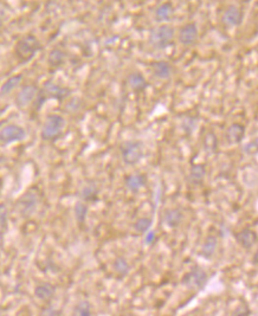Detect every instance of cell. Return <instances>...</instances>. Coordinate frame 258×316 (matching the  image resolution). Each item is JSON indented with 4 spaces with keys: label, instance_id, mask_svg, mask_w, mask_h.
<instances>
[{
    "label": "cell",
    "instance_id": "cell-1",
    "mask_svg": "<svg viewBox=\"0 0 258 316\" xmlns=\"http://www.w3.org/2000/svg\"><path fill=\"white\" fill-rule=\"evenodd\" d=\"M64 127L65 120L60 116V115H49V116L46 117L40 135H42V138L44 139V140H55V139L58 138L60 135V133L63 132Z\"/></svg>",
    "mask_w": 258,
    "mask_h": 316
},
{
    "label": "cell",
    "instance_id": "cell-2",
    "mask_svg": "<svg viewBox=\"0 0 258 316\" xmlns=\"http://www.w3.org/2000/svg\"><path fill=\"white\" fill-rule=\"evenodd\" d=\"M174 38V29L170 25H160L150 32L149 42L155 49H166Z\"/></svg>",
    "mask_w": 258,
    "mask_h": 316
},
{
    "label": "cell",
    "instance_id": "cell-3",
    "mask_svg": "<svg viewBox=\"0 0 258 316\" xmlns=\"http://www.w3.org/2000/svg\"><path fill=\"white\" fill-rule=\"evenodd\" d=\"M40 49V43L32 34L25 36L17 43L16 54L22 60H30L38 52Z\"/></svg>",
    "mask_w": 258,
    "mask_h": 316
},
{
    "label": "cell",
    "instance_id": "cell-4",
    "mask_svg": "<svg viewBox=\"0 0 258 316\" xmlns=\"http://www.w3.org/2000/svg\"><path fill=\"white\" fill-rule=\"evenodd\" d=\"M121 156L124 164L135 165L143 158V146L140 141H126L121 144Z\"/></svg>",
    "mask_w": 258,
    "mask_h": 316
},
{
    "label": "cell",
    "instance_id": "cell-5",
    "mask_svg": "<svg viewBox=\"0 0 258 316\" xmlns=\"http://www.w3.org/2000/svg\"><path fill=\"white\" fill-rule=\"evenodd\" d=\"M208 280L207 272L200 266H194L191 271H188L182 278V283L188 289H196V290H201L206 286Z\"/></svg>",
    "mask_w": 258,
    "mask_h": 316
},
{
    "label": "cell",
    "instance_id": "cell-6",
    "mask_svg": "<svg viewBox=\"0 0 258 316\" xmlns=\"http://www.w3.org/2000/svg\"><path fill=\"white\" fill-rule=\"evenodd\" d=\"M26 136V132L24 128L17 126V124H8L0 130V142L7 144L11 142L22 141Z\"/></svg>",
    "mask_w": 258,
    "mask_h": 316
},
{
    "label": "cell",
    "instance_id": "cell-7",
    "mask_svg": "<svg viewBox=\"0 0 258 316\" xmlns=\"http://www.w3.org/2000/svg\"><path fill=\"white\" fill-rule=\"evenodd\" d=\"M199 36L198 26L196 23H188L179 31V42L182 45H192L197 42Z\"/></svg>",
    "mask_w": 258,
    "mask_h": 316
},
{
    "label": "cell",
    "instance_id": "cell-8",
    "mask_svg": "<svg viewBox=\"0 0 258 316\" xmlns=\"http://www.w3.org/2000/svg\"><path fill=\"white\" fill-rule=\"evenodd\" d=\"M69 94H70V91L66 88H63V86L55 84L54 82H46L40 96L43 98L52 97L57 98V100H64L66 96H69Z\"/></svg>",
    "mask_w": 258,
    "mask_h": 316
},
{
    "label": "cell",
    "instance_id": "cell-9",
    "mask_svg": "<svg viewBox=\"0 0 258 316\" xmlns=\"http://www.w3.org/2000/svg\"><path fill=\"white\" fill-rule=\"evenodd\" d=\"M38 205V194L34 192L25 193L18 201L19 212L22 214H29L33 212V210Z\"/></svg>",
    "mask_w": 258,
    "mask_h": 316
},
{
    "label": "cell",
    "instance_id": "cell-10",
    "mask_svg": "<svg viewBox=\"0 0 258 316\" xmlns=\"http://www.w3.org/2000/svg\"><path fill=\"white\" fill-rule=\"evenodd\" d=\"M223 23L228 26H238L243 22V12L239 7L231 5L223 13Z\"/></svg>",
    "mask_w": 258,
    "mask_h": 316
},
{
    "label": "cell",
    "instance_id": "cell-11",
    "mask_svg": "<svg viewBox=\"0 0 258 316\" xmlns=\"http://www.w3.org/2000/svg\"><path fill=\"white\" fill-rule=\"evenodd\" d=\"M236 240L242 248L249 250V249L254 248L255 244L257 243L258 236L254 230H251V229H243L242 231L236 233Z\"/></svg>",
    "mask_w": 258,
    "mask_h": 316
},
{
    "label": "cell",
    "instance_id": "cell-12",
    "mask_svg": "<svg viewBox=\"0 0 258 316\" xmlns=\"http://www.w3.org/2000/svg\"><path fill=\"white\" fill-rule=\"evenodd\" d=\"M56 294V287L49 282H43L37 284L34 288V296L43 302H49L55 297Z\"/></svg>",
    "mask_w": 258,
    "mask_h": 316
},
{
    "label": "cell",
    "instance_id": "cell-13",
    "mask_svg": "<svg viewBox=\"0 0 258 316\" xmlns=\"http://www.w3.org/2000/svg\"><path fill=\"white\" fill-rule=\"evenodd\" d=\"M245 135V127L242 123H232L225 132L226 141L231 144H237Z\"/></svg>",
    "mask_w": 258,
    "mask_h": 316
},
{
    "label": "cell",
    "instance_id": "cell-14",
    "mask_svg": "<svg viewBox=\"0 0 258 316\" xmlns=\"http://www.w3.org/2000/svg\"><path fill=\"white\" fill-rule=\"evenodd\" d=\"M37 95V88L34 86H26L19 91L17 96L16 104L19 108L24 109L34 100V96Z\"/></svg>",
    "mask_w": 258,
    "mask_h": 316
},
{
    "label": "cell",
    "instance_id": "cell-15",
    "mask_svg": "<svg viewBox=\"0 0 258 316\" xmlns=\"http://www.w3.org/2000/svg\"><path fill=\"white\" fill-rule=\"evenodd\" d=\"M152 69L153 74L158 78H161V80H167V78L172 76L173 68L166 60H159V62L153 63Z\"/></svg>",
    "mask_w": 258,
    "mask_h": 316
},
{
    "label": "cell",
    "instance_id": "cell-16",
    "mask_svg": "<svg viewBox=\"0 0 258 316\" xmlns=\"http://www.w3.org/2000/svg\"><path fill=\"white\" fill-rule=\"evenodd\" d=\"M205 175H206V167H205V165L194 164L190 170L188 180H190L191 184L198 186V185L201 184L202 180H204Z\"/></svg>",
    "mask_w": 258,
    "mask_h": 316
},
{
    "label": "cell",
    "instance_id": "cell-17",
    "mask_svg": "<svg viewBox=\"0 0 258 316\" xmlns=\"http://www.w3.org/2000/svg\"><path fill=\"white\" fill-rule=\"evenodd\" d=\"M124 182H126V187L130 192L136 193L146 185V176L143 174H132L127 176Z\"/></svg>",
    "mask_w": 258,
    "mask_h": 316
},
{
    "label": "cell",
    "instance_id": "cell-18",
    "mask_svg": "<svg viewBox=\"0 0 258 316\" xmlns=\"http://www.w3.org/2000/svg\"><path fill=\"white\" fill-rule=\"evenodd\" d=\"M164 222L168 228H176L182 222V212L179 208H171L164 213Z\"/></svg>",
    "mask_w": 258,
    "mask_h": 316
},
{
    "label": "cell",
    "instance_id": "cell-19",
    "mask_svg": "<svg viewBox=\"0 0 258 316\" xmlns=\"http://www.w3.org/2000/svg\"><path fill=\"white\" fill-rule=\"evenodd\" d=\"M128 84L133 90L142 91L143 89H146L147 81L141 72L135 71V72H132V74L128 76Z\"/></svg>",
    "mask_w": 258,
    "mask_h": 316
},
{
    "label": "cell",
    "instance_id": "cell-20",
    "mask_svg": "<svg viewBox=\"0 0 258 316\" xmlns=\"http://www.w3.org/2000/svg\"><path fill=\"white\" fill-rule=\"evenodd\" d=\"M217 248H218V239L213 236L208 237V238H206V240L204 242V244H202L201 256L208 259V258L213 256L214 252L217 250Z\"/></svg>",
    "mask_w": 258,
    "mask_h": 316
},
{
    "label": "cell",
    "instance_id": "cell-21",
    "mask_svg": "<svg viewBox=\"0 0 258 316\" xmlns=\"http://www.w3.org/2000/svg\"><path fill=\"white\" fill-rule=\"evenodd\" d=\"M113 269H114L115 274L118 275V276L123 277V276H126V275L129 274L130 265L126 258L117 257L116 259L114 260V263H113Z\"/></svg>",
    "mask_w": 258,
    "mask_h": 316
},
{
    "label": "cell",
    "instance_id": "cell-22",
    "mask_svg": "<svg viewBox=\"0 0 258 316\" xmlns=\"http://www.w3.org/2000/svg\"><path fill=\"white\" fill-rule=\"evenodd\" d=\"M173 14V6L170 2H166V4H162L156 8L155 11V19L158 22H167L170 20L171 17Z\"/></svg>",
    "mask_w": 258,
    "mask_h": 316
},
{
    "label": "cell",
    "instance_id": "cell-23",
    "mask_svg": "<svg viewBox=\"0 0 258 316\" xmlns=\"http://www.w3.org/2000/svg\"><path fill=\"white\" fill-rule=\"evenodd\" d=\"M72 316H92L90 302H88V301H80L75 306Z\"/></svg>",
    "mask_w": 258,
    "mask_h": 316
},
{
    "label": "cell",
    "instance_id": "cell-24",
    "mask_svg": "<svg viewBox=\"0 0 258 316\" xmlns=\"http://www.w3.org/2000/svg\"><path fill=\"white\" fill-rule=\"evenodd\" d=\"M22 75H17V76H12L10 77L8 80L1 86V89H0V92L2 95L10 94L13 89H16L17 86H19L20 82H22Z\"/></svg>",
    "mask_w": 258,
    "mask_h": 316
},
{
    "label": "cell",
    "instance_id": "cell-25",
    "mask_svg": "<svg viewBox=\"0 0 258 316\" xmlns=\"http://www.w3.org/2000/svg\"><path fill=\"white\" fill-rule=\"evenodd\" d=\"M97 197H98V190L94 184L84 186L82 192H81V198L86 202L95 201V200L97 199Z\"/></svg>",
    "mask_w": 258,
    "mask_h": 316
},
{
    "label": "cell",
    "instance_id": "cell-26",
    "mask_svg": "<svg viewBox=\"0 0 258 316\" xmlns=\"http://www.w3.org/2000/svg\"><path fill=\"white\" fill-rule=\"evenodd\" d=\"M204 148L207 153H214L218 148V140L213 132H208L204 138Z\"/></svg>",
    "mask_w": 258,
    "mask_h": 316
},
{
    "label": "cell",
    "instance_id": "cell-27",
    "mask_svg": "<svg viewBox=\"0 0 258 316\" xmlns=\"http://www.w3.org/2000/svg\"><path fill=\"white\" fill-rule=\"evenodd\" d=\"M150 226H152V219L143 217V218H139L136 220L134 229L136 232L139 233H147L149 231Z\"/></svg>",
    "mask_w": 258,
    "mask_h": 316
},
{
    "label": "cell",
    "instance_id": "cell-28",
    "mask_svg": "<svg viewBox=\"0 0 258 316\" xmlns=\"http://www.w3.org/2000/svg\"><path fill=\"white\" fill-rule=\"evenodd\" d=\"M86 214H88V206L84 202H77L75 206V217H76L77 222L83 224L86 219Z\"/></svg>",
    "mask_w": 258,
    "mask_h": 316
},
{
    "label": "cell",
    "instance_id": "cell-29",
    "mask_svg": "<svg viewBox=\"0 0 258 316\" xmlns=\"http://www.w3.org/2000/svg\"><path fill=\"white\" fill-rule=\"evenodd\" d=\"M63 58H64V54L59 50H52L51 54L49 55V62H50V64L55 66L62 64Z\"/></svg>",
    "mask_w": 258,
    "mask_h": 316
},
{
    "label": "cell",
    "instance_id": "cell-30",
    "mask_svg": "<svg viewBox=\"0 0 258 316\" xmlns=\"http://www.w3.org/2000/svg\"><path fill=\"white\" fill-rule=\"evenodd\" d=\"M231 316H250V308L246 303H240L236 307Z\"/></svg>",
    "mask_w": 258,
    "mask_h": 316
},
{
    "label": "cell",
    "instance_id": "cell-31",
    "mask_svg": "<svg viewBox=\"0 0 258 316\" xmlns=\"http://www.w3.org/2000/svg\"><path fill=\"white\" fill-rule=\"evenodd\" d=\"M244 152L248 153V154H250V155L256 154V153L258 152V141L255 140V141L249 142V144L244 147Z\"/></svg>",
    "mask_w": 258,
    "mask_h": 316
},
{
    "label": "cell",
    "instance_id": "cell-32",
    "mask_svg": "<svg viewBox=\"0 0 258 316\" xmlns=\"http://www.w3.org/2000/svg\"><path fill=\"white\" fill-rule=\"evenodd\" d=\"M7 220V210L4 205H0V226H4Z\"/></svg>",
    "mask_w": 258,
    "mask_h": 316
},
{
    "label": "cell",
    "instance_id": "cell-33",
    "mask_svg": "<svg viewBox=\"0 0 258 316\" xmlns=\"http://www.w3.org/2000/svg\"><path fill=\"white\" fill-rule=\"evenodd\" d=\"M155 239V232L154 231H148L146 233V243L147 244H152Z\"/></svg>",
    "mask_w": 258,
    "mask_h": 316
},
{
    "label": "cell",
    "instance_id": "cell-34",
    "mask_svg": "<svg viewBox=\"0 0 258 316\" xmlns=\"http://www.w3.org/2000/svg\"><path fill=\"white\" fill-rule=\"evenodd\" d=\"M252 259H254V263L255 264H257L258 265V250L255 252V255H254V258H252Z\"/></svg>",
    "mask_w": 258,
    "mask_h": 316
},
{
    "label": "cell",
    "instance_id": "cell-35",
    "mask_svg": "<svg viewBox=\"0 0 258 316\" xmlns=\"http://www.w3.org/2000/svg\"><path fill=\"white\" fill-rule=\"evenodd\" d=\"M121 316H135V315L132 314V313H126V314H122Z\"/></svg>",
    "mask_w": 258,
    "mask_h": 316
}]
</instances>
